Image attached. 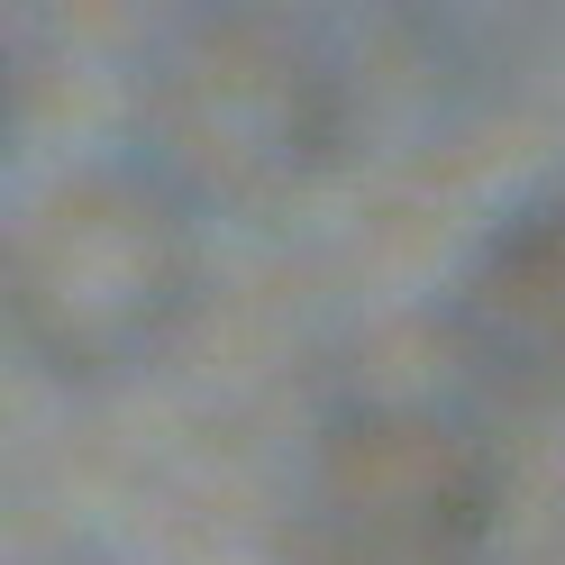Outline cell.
<instances>
[{
    "label": "cell",
    "mask_w": 565,
    "mask_h": 565,
    "mask_svg": "<svg viewBox=\"0 0 565 565\" xmlns=\"http://www.w3.org/2000/svg\"><path fill=\"white\" fill-rule=\"evenodd\" d=\"M347 74L292 10H183L128 83V156L183 210H265L329 173Z\"/></svg>",
    "instance_id": "obj_1"
},
{
    "label": "cell",
    "mask_w": 565,
    "mask_h": 565,
    "mask_svg": "<svg viewBox=\"0 0 565 565\" xmlns=\"http://www.w3.org/2000/svg\"><path fill=\"white\" fill-rule=\"evenodd\" d=\"M447 347L502 402H565V173L483 220L447 282Z\"/></svg>",
    "instance_id": "obj_4"
},
{
    "label": "cell",
    "mask_w": 565,
    "mask_h": 565,
    "mask_svg": "<svg viewBox=\"0 0 565 565\" xmlns=\"http://www.w3.org/2000/svg\"><path fill=\"white\" fill-rule=\"evenodd\" d=\"M502 456L438 402H347L320 419L274 556L282 565H492Z\"/></svg>",
    "instance_id": "obj_3"
},
{
    "label": "cell",
    "mask_w": 565,
    "mask_h": 565,
    "mask_svg": "<svg viewBox=\"0 0 565 565\" xmlns=\"http://www.w3.org/2000/svg\"><path fill=\"white\" fill-rule=\"evenodd\" d=\"M192 310V210L137 156L74 164L10 228V347L55 383L156 356Z\"/></svg>",
    "instance_id": "obj_2"
}]
</instances>
